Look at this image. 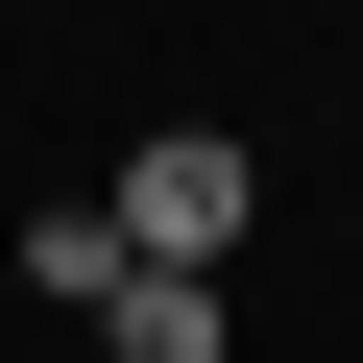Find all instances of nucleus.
Segmentation results:
<instances>
[{
    "instance_id": "3",
    "label": "nucleus",
    "mask_w": 363,
    "mask_h": 363,
    "mask_svg": "<svg viewBox=\"0 0 363 363\" xmlns=\"http://www.w3.org/2000/svg\"><path fill=\"white\" fill-rule=\"evenodd\" d=\"M121 267H145V242H121V218H25V242H0V291H25V315H97V291H121Z\"/></svg>"
},
{
    "instance_id": "1",
    "label": "nucleus",
    "mask_w": 363,
    "mask_h": 363,
    "mask_svg": "<svg viewBox=\"0 0 363 363\" xmlns=\"http://www.w3.org/2000/svg\"><path fill=\"white\" fill-rule=\"evenodd\" d=\"M97 218H121L145 267H242L267 194H242V145H218V121H169V145H121V194H97Z\"/></svg>"
},
{
    "instance_id": "2",
    "label": "nucleus",
    "mask_w": 363,
    "mask_h": 363,
    "mask_svg": "<svg viewBox=\"0 0 363 363\" xmlns=\"http://www.w3.org/2000/svg\"><path fill=\"white\" fill-rule=\"evenodd\" d=\"M97 363H242V291L218 267H121L97 291Z\"/></svg>"
},
{
    "instance_id": "4",
    "label": "nucleus",
    "mask_w": 363,
    "mask_h": 363,
    "mask_svg": "<svg viewBox=\"0 0 363 363\" xmlns=\"http://www.w3.org/2000/svg\"><path fill=\"white\" fill-rule=\"evenodd\" d=\"M0 315H25V291H0Z\"/></svg>"
}]
</instances>
